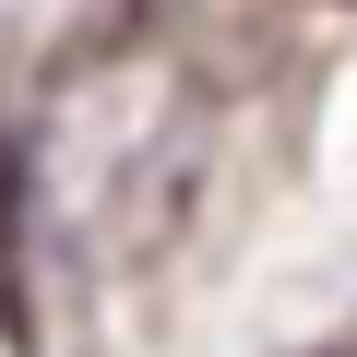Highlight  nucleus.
Segmentation results:
<instances>
[{"label":"nucleus","instance_id":"obj_1","mask_svg":"<svg viewBox=\"0 0 357 357\" xmlns=\"http://www.w3.org/2000/svg\"><path fill=\"white\" fill-rule=\"evenodd\" d=\"M0 321L24 333V155L0 131Z\"/></svg>","mask_w":357,"mask_h":357}]
</instances>
